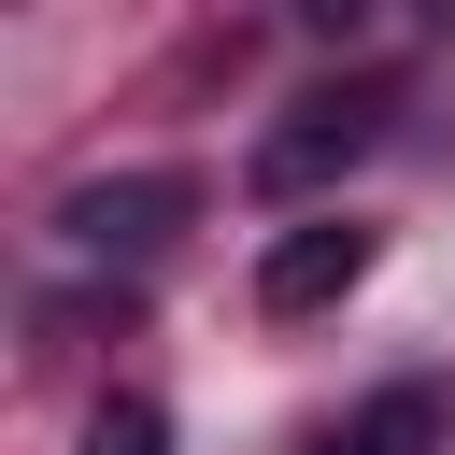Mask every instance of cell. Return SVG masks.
<instances>
[{
  "mask_svg": "<svg viewBox=\"0 0 455 455\" xmlns=\"http://www.w3.org/2000/svg\"><path fill=\"white\" fill-rule=\"evenodd\" d=\"M384 128H398V71L313 85V100H284V128L256 142V185H270V199H313V185H341V171H355Z\"/></svg>",
  "mask_w": 455,
  "mask_h": 455,
  "instance_id": "cell-1",
  "label": "cell"
},
{
  "mask_svg": "<svg viewBox=\"0 0 455 455\" xmlns=\"http://www.w3.org/2000/svg\"><path fill=\"white\" fill-rule=\"evenodd\" d=\"M85 455H171V412L156 398H100L85 412Z\"/></svg>",
  "mask_w": 455,
  "mask_h": 455,
  "instance_id": "cell-5",
  "label": "cell"
},
{
  "mask_svg": "<svg viewBox=\"0 0 455 455\" xmlns=\"http://www.w3.org/2000/svg\"><path fill=\"white\" fill-rule=\"evenodd\" d=\"M427 441H441V384H384V398H370L341 441H313V455H427Z\"/></svg>",
  "mask_w": 455,
  "mask_h": 455,
  "instance_id": "cell-4",
  "label": "cell"
},
{
  "mask_svg": "<svg viewBox=\"0 0 455 455\" xmlns=\"http://www.w3.org/2000/svg\"><path fill=\"white\" fill-rule=\"evenodd\" d=\"M355 270H370V228H355V213H313V228H284V242L256 256V313H270V327H299V313L355 299Z\"/></svg>",
  "mask_w": 455,
  "mask_h": 455,
  "instance_id": "cell-3",
  "label": "cell"
},
{
  "mask_svg": "<svg viewBox=\"0 0 455 455\" xmlns=\"http://www.w3.org/2000/svg\"><path fill=\"white\" fill-rule=\"evenodd\" d=\"M185 213H199L185 171H100V185L57 199V242H71V256H171Z\"/></svg>",
  "mask_w": 455,
  "mask_h": 455,
  "instance_id": "cell-2",
  "label": "cell"
}]
</instances>
